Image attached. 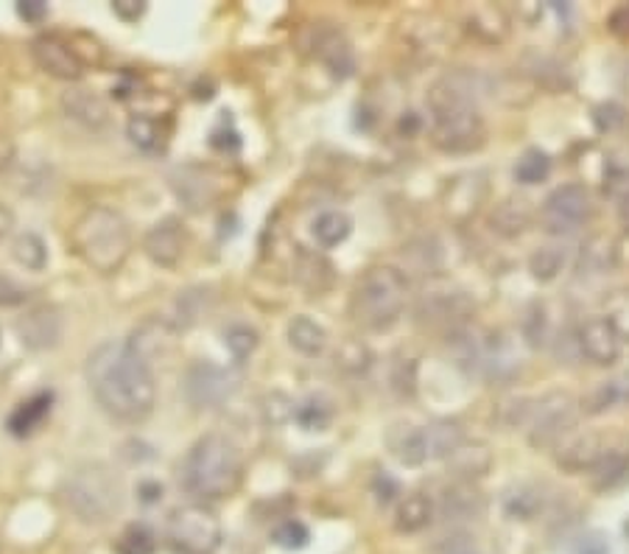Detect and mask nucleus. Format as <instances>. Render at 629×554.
<instances>
[{"label": "nucleus", "instance_id": "nucleus-1", "mask_svg": "<svg viewBox=\"0 0 629 554\" xmlns=\"http://www.w3.org/2000/svg\"><path fill=\"white\" fill-rule=\"evenodd\" d=\"M93 398L118 423H143L158 403V378L132 341H101L85 361Z\"/></svg>", "mask_w": 629, "mask_h": 554}, {"label": "nucleus", "instance_id": "nucleus-2", "mask_svg": "<svg viewBox=\"0 0 629 554\" xmlns=\"http://www.w3.org/2000/svg\"><path fill=\"white\" fill-rule=\"evenodd\" d=\"M431 143L445 154H473L487 143V123L467 74H448L429 90Z\"/></svg>", "mask_w": 629, "mask_h": 554}, {"label": "nucleus", "instance_id": "nucleus-3", "mask_svg": "<svg viewBox=\"0 0 629 554\" xmlns=\"http://www.w3.org/2000/svg\"><path fill=\"white\" fill-rule=\"evenodd\" d=\"M243 479V457L225 434H205L191 445L180 468V485L199 504L230 499Z\"/></svg>", "mask_w": 629, "mask_h": 554}, {"label": "nucleus", "instance_id": "nucleus-4", "mask_svg": "<svg viewBox=\"0 0 629 554\" xmlns=\"http://www.w3.org/2000/svg\"><path fill=\"white\" fill-rule=\"evenodd\" d=\"M71 250L85 267L98 274L121 272L123 263L132 256V230L129 221L118 210L104 205H93L76 216L71 227Z\"/></svg>", "mask_w": 629, "mask_h": 554}, {"label": "nucleus", "instance_id": "nucleus-5", "mask_svg": "<svg viewBox=\"0 0 629 554\" xmlns=\"http://www.w3.org/2000/svg\"><path fill=\"white\" fill-rule=\"evenodd\" d=\"M409 281L394 267H372L358 278L350 297V314L367 330H389L403 317Z\"/></svg>", "mask_w": 629, "mask_h": 554}, {"label": "nucleus", "instance_id": "nucleus-6", "mask_svg": "<svg viewBox=\"0 0 629 554\" xmlns=\"http://www.w3.org/2000/svg\"><path fill=\"white\" fill-rule=\"evenodd\" d=\"M65 504L85 524H107L123 510V485L104 463H87L65 481Z\"/></svg>", "mask_w": 629, "mask_h": 554}, {"label": "nucleus", "instance_id": "nucleus-7", "mask_svg": "<svg viewBox=\"0 0 629 554\" xmlns=\"http://www.w3.org/2000/svg\"><path fill=\"white\" fill-rule=\"evenodd\" d=\"M576 417L579 406L568 392H549L523 409L521 423L527 426V437L534 448H557L576 426Z\"/></svg>", "mask_w": 629, "mask_h": 554}, {"label": "nucleus", "instance_id": "nucleus-8", "mask_svg": "<svg viewBox=\"0 0 629 554\" xmlns=\"http://www.w3.org/2000/svg\"><path fill=\"white\" fill-rule=\"evenodd\" d=\"M169 543L176 554H216L221 546V524L207 504H185L171 512Z\"/></svg>", "mask_w": 629, "mask_h": 554}, {"label": "nucleus", "instance_id": "nucleus-9", "mask_svg": "<svg viewBox=\"0 0 629 554\" xmlns=\"http://www.w3.org/2000/svg\"><path fill=\"white\" fill-rule=\"evenodd\" d=\"M594 216V199L585 185H560L543 202V225L551 236H571Z\"/></svg>", "mask_w": 629, "mask_h": 554}, {"label": "nucleus", "instance_id": "nucleus-10", "mask_svg": "<svg viewBox=\"0 0 629 554\" xmlns=\"http://www.w3.org/2000/svg\"><path fill=\"white\" fill-rule=\"evenodd\" d=\"M238 381L230 370L213 365V361H196L185 372L182 390H185V401L194 409H218L225 406L236 392Z\"/></svg>", "mask_w": 629, "mask_h": 554}, {"label": "nucleus", "instance_id": "nucleus-11", "mask_svg": "<svg viewBox=\"0 0 629 554\" xmlns=\"http://www.w3.org/2000/svg\"><path fill=\"white\" fill-rule=\"evenodd\" d=\"M31 59L45 76L59 82H76L85 74V59L76 45L59 34H40L31 40Z\"/></svg>", "mask_w": 629, "mask_h": 554}, {"label": "nucleus", "instance_id": "nucleus-12", "mask_svg": "<svg viewBox=\"0 0 629 554\" xmlns=\"http://www.w3.org/2000/svg\"><path fill=\"white\" fill-rule=\"evenodd\" d=\"M188 230L176 216H165L158 225H152L143 236V252L154 267L174 269L188 252Z\"/></svg>", "mask_w": 629, "mask_h": 554}, {"label": "nucleus", "instance_id": "nucleus-13", "mask_svg": "<svg viewBox=\"0 0 629 554\" xmlns=\"http://www.w3.org/2000/svg\"><path fill=\"white\" fill-rule=\"evenodd\" d=\"M14 330H18V339L23 348L43 354V350H54L62 341L65 319H62L59 308H54V305H36L25 317L18 319Z\"/></svg>", "mask_w": 629, "mask_h": 554}, {"label": "nucleus", "instance_id": "nucleus-14", "mask_svg": "<svg viewBox=\"0 0 629 554\" xmlns=\"http://www.w3.org/2000/svg\"><path fill=\"white\" fill-rule=\"evenodd\" d=\"M473 311H476V305L462 292H431L425 294L417 305V314L425 325H431V328H445L451 330V334L465 328L467 319L473 317Z\"/></svg>", "mask_w": 629, "mask_h": 554}, {"label": "nucleus", "instance_id": "nucleus-15", "mask_svg": "<svg viewBox=\"0 0 629 554\" xmlns=\"http://www.w3.org/2000/svg\"><path fill=\"white\" fill-rule=\"evenodd\" d=\"M616 448H610V439L605 434H574L557 445V465L568 474H585L596 470Z\"/></svg>", "mask_w": 629, "mask_h": 554}, {"label": "nucleus", "instance_id": "nucleus-16", "mask_svg": "<svg viewBox=\"0 0 629 554\" xmlns=\"http://www.w3.org/2000/svg\"><path fill=\"white\" fill-rule=\"evenodd\" d=\"M621 341L623 339L618 336V330L605 317H590L579 328V350L594 365H616L618 356H621Z\"/></svg>", "mask_w": 629, "mask_h": 554}, {"label": "nucleus", "instance_id": "nucleus-17", "mask_svg": "<svg viewBox=\"0 0 629 554\" xmlns=\"http://www.w3.org/2000/svg\"><path fill=\"white\" fill-rule=\"evenodd\" d=\"M62 110L67 112V118L79 121L87 129H104L109 123L107 101L85 87H71L67 93H62Z\"/></svg>", "mask_w": 629, "mask_h": 554}, {"label": "nucleus", "instance_id": "nucleus-18", "mask_svg": "<svg viewBox=\"0 0 629 554\" xmlns=\"http://www.w3.org/2000/svg\"><path fill=\"white\" fill-rule=\"evenodd\" d=\"M387 445L389 452H392V457L398 459L400 465H405V468H420V465L429 463L423 426H412V423L392 426L387 434Z\"/></svg>", "mask_w": 629, "mask_h": 554}, {"label": "nucleus", "instance_id": "nucleus-19", "mask_svg": "<svg viewBox=\"0 0 629 554\" xmlns=\"http://www.w3.org/2000/svg\"><path fill=\"white\" fill-rule=\"evenodd\" d=\"M423 437H425L429 463H434V459L456 457L459 448H465V428L454 421L429 423V426H423Z\"/></svg>", "mask_w": 629, "mask_h": 554}, {"label": "nucleus", "instance_id": "nucleus-20", "mask_svg": "<svg viewBox=\"0 0 629 554\" xmlns=\"http://www.w3.org/2000/svg\"><path fill=\"white\" fill-rule=\"evenodd\" d=\"M440 512L448 521H470V518H478L485 512V499L473 488V481H456L442 493Z\"/></svg>", "mask_w": 629, "mask_h": 554}, {"label": "nucleus", "instance_id": "nucleus-21", "mask_svg": "<svg viewBox=\"0 0 629 554\" xmlns=\"http://www.w3.org/2000/svg\"><path fill=\"white\" fill-rule=\"evenodd\" d=\"M434 501L425 493H409L394 510V530L400 535H417L434 524Z\"/></svg>", "mask_w": 629, "mask_h": 554}, {"label": "nucleus", "instance_id": "nucleus-22", "mask_svg": "<svg viewBox=\"0 0 629 554\" xmlns=\"http://www.w3.org/2000/svg\"><path fill=\"white\" fill-rule=\"evenodd\" d=\"M316 54H319L322 65L330 70L336 79H347L356 70V54H353L350 43L341 37L339 31H325L319 40H316Z\"/></svg>", "mask_w": 629, "mask_h": 554}, {"label": "nucleus", "instance_id": "nucleus-23", "mask_svg": "<svg viewBox=\"0 0 629 554\" xmlns=\"http://www.w3.org/2000/svg\"><path fill=\"white\" fill-rule=\"evenodd\" d=\"M285 336H289V345L297 354L308 356V359H316V356L325 354L327 348V330L322 328L316 319H311L308 314H297V317L289 319V328H285Z\"/></svg>", "mask_w": 629, "mask_h": 554}, {"label": "nucleus", "instance_id": "nucleus-24", "mask_svg": "<svg viewBox=\"0 0 629 554\" xmlns=\"http://www.w3.org/2000/svg\"><path fill=\"white\" fill-rule=\"evenodd\" d=\"M311 232H314L316 245L325 247V250H333V247L345 245L347 238H350L353 219L345 210H325V214H319L314 219Z\"/></svg>", "mask_w": 629, "mask_h": 554}, {"label": "nucleus", "instance_id": "nucleus-25", "mask_svg": "<svg viewBox=\"0 0 629 554\" xmlns=\"http://www.w3.org/2000/svg\"><path fill=\"white\" fill-rule=\"evenodd\" d=\"M12 258L25 272H43L48 267V245L36 232H20L12 241Z\"/></svg>", "mask_w": 629, "mask_h": 554}, {"label": "nucleus", "instance_id": "nucleus-26", "mask_svg": "<svg viewBox=\"0 0 629 554\" xmlns=\"http://www.w3.org/2000/svg\"><path fill=\"white\" fill-rule=\"evenodd\" d=\"M565 263H568V250L557 245H549L532 252V258H529V272H532V278L538 283H551L557 281Z\"/></svg>", "mask_w": 629, "mask_h": 554}, {"label": "nucleus", "instance_id": "nucleus-27", "mask_svg": "<svg viewBox=\"0 0 629 554\" xmlns=\"http://www.w3.org/2000/svg\"><path fill=\"white\" fill-rule=\"evenodd\" d=\"M529 207L523 202H501V205L492 210V230L501 232V236L512 238V236H521L523 230L529 227Z\"/></svg>", "mask_w": 629, "mask_h": 554}, {"label": "nucleus", "instance_id": "nucleus-28", "mask_svg": "<svg viewBox=\"0 0 629 554\" xmlns=\"http://www.w3.org/2000/svg\"><path fill=\"white\" fill-rule=\"evenodd\" d=\"M470 29L478 37H485L487 43H501L509 34V20L501 9L496 7H478L470 14Z\"/></svg>", "mask_w": 629, "mask_h": 554}, {"label": "nucleus", "instance_id": "nucleus-29", "mask_svg": "<svg viewBox=\"0 0 629 554\" xmlns=\"http://www.w3.org/2000/svg\"><path fill=\"white\" fill-rule=\"evenodd\" d=\"M551 174V157L540 149H529L518 163H514V180L521 185L545 183Z\"/></svg>", "mask_w": 629, "mask_h": 554}, {"label": "nucleus", "instance_id": "nucleus-30", "mask_svg": "<svg viewBox=\"0 0 629 554\" xmlns=\"http://www.w3.org/2000/svg\"><path fill=\"white\" fill-rule=\"evenodd\" d=\"M503 504H507V512L512 518L529 521V518L538 515L540 504H543V493H540L538 488H532V485H518V488L503 499Z\"/></svg>", "mask_w": 629, "mask_h": 554}, {"label": "nucleus", "instance_id": "nucleus-31", "mask_svg": "<svg viewBox=\"0 0 629 554\" xmlns=\"http://www.w3.org/2000/svg\"><path fill=\"white\" fill-rule=\"evenodd\" d=\"M225 345L232 354V359L243 361V359H249L254 350H258V345H261V334H258L252 325H243V323L230 325V328L225 330Z\"/></svg>", "mask_w": 629, "mask_h": 554}, {"label": "nucleus", "instance_id": "nucleus-32", "mask_svg": "<svg viewBox=\"0 0 629 554\" xmlns=\"http://www.w3.org/2000/svg\"><path fill=\"white\" fill-rule=\"evenodd\" d=\"M616 258H618L616 241L599 236V238H594V241H587L585 256H582V267H587L594 274H601V272H607L612 263H616Z\"/></svg>", "mask_w": 629, "mask_h": 554}, {"label": "nucleus", "instance_id": "nucleus-33", "mask_svg": "<svg viewBox=\"0 0 629 554\" xmlns=\"http://www.w3.org/2000/svg\"><path fill=\"white\" fill-rule=\"evenodd\" d=\"M127 134L140 152H158L160 149V123L154 118L132 116L127 123Z\"/></svg>", "mask_w": 629, "mask_h": 554}, {"label": "nucleus", "instance_id": "nucleus-34", "mask_svg": "<svg viewBox=\"0 0 629 554\" xmlns=\"http://www.w3.org/2000/svg\"><path fill=\"white\" fill-rule=\"evenodd\" d=\"M48 409H51V395L31 398L29 403H23V406H20L18 412L12 414V421H9V426H12L14 434H29L31 428H34L40 421H43L45 414H48Z\"/></svg>", "mask_w": 629, "mask_h": 554}, {"label": "nucleus", "instance_id": "nucleus-35", "mask_svg": "<svg viewBox=\"0 0 629 554\" xmlns=\"http://www.w3.org/2000/svg\"><path fill=\"white\" fill-rule=\"evenodd\" d=\"M605 319H610L618 336L629 341V289H618L605 300Z\"/></svg>", "mask_w": 629, "mask_h": 554}, {"label": "nucleus", "instance_id": "nucleus-36", "mask_svg": "<svg viewBox=\"0 0 629 554\" xmlns=\"http://www.w3.org/2000/svg\"><path fill=\"white\" fill-rule=\"evenodd\" d=\"M605 194L610 199L627 205L629 202V165L618 163V160H607L605 165Z\"/></svg>", "mask_w": 629, "mask_h": 554}, {"label": "nucleus", "instance_id": "nucleus-37", "mask_svg": "<svg viewBox=\"0 0 629 554\" xmlns=\"http://www.w3.org/2000/svg\"><path fill=\"white\" fill-rule=\"evenodd\" d=\"M118 554H154V535L145 526H129L116 546Z\"/></svg>", "mask_w": 629, "mask_h": 554}, {"label": "nucleus", "instance_id": "nucleus-38", "mask_svg": "<svg viewBox=\"0 0 629 554\" xmlns=\"http://www.w3.org/2000/svg\"><path fill=\"white\" fill-rule=\"evenodd\" d=\"M618 401H621V387H618V381H610V384L596 387V390L582 401V409H585L587 414H601L616 406Z\"/></svg>", "mask_w": 629, "mask_h": 554}, {"label": "nucleus", "instance_id": "nucleus-39", "mask_svg": "<svg viewBox=\"0 0 629 554\" xmlns=\"http://www.w3.org/2000/svg\"><path fill=\"white\" fill-rule=\"evenodd\" d=\"M594 123H596V129H599V132L610 134L627 123V112H623L621 104H616V101L599 104V107L594 110Z\"/></svg>", "mask_w": 629, "mask_h": 554}, {"label": "nucleus", "instance_id": "nucleus-40", "mask_svg": "<svg viewBox=\"0 0 629 554\" xmlns=\"http://www.w3.org/2000/svg\"><path fill=\"white\" fill-rule=\"evenodd\" d=\"M308 526L300 524V521H283V524L274 530V543L283 548H303L305 543H308Z\"/></svg>", "mask_w": 629, "mask_h": 554}, {"label": "nucleus", "instance_id": "nucleus-41", "mask_svg": "<svg viewBox=\"0 0 629 554\" xmlns=\"http://www.w3.org/2000/svg\"><path fill=\"white\" fill-rule=\"evenodd\" d=\"M297 421L303 423L308 432H325V426L330 423V409L322 401H308L305 406L297 409Z\"/></svg>", "mask_w": 629, "mask_h": 554}, {"label": "nucleus", "instance_id": "nucleus-42", "mask_svg": "<svg viewBox=\"0 0 629 554\" xmlns=\"http://www.w3.org/2000/svg\"><path fill=\"white\" fill-rule=\"evenodd\" d=\"M623 474H627V457H623L621 452H612L610 457H607L605 463L594 470L596 485H599V488H610L612 481L621 479Z\"/></svg>", "mask_w": 629, "mask_h": 554}, {"label": "nucleus", "instance_id": "nucleus-43", "mask_svg": "<svg viewBox=\"0 0 629 554\" xmlns=\"http://www.w3.org/2000/svg\"><path fill=\"white\" fill-rule=\"evenodd\" d=\"M25 303H29V289L20 286L9 274H0V308H18Z\"/></svg>", "mask_w": 629, "mask_h": 554}, {"label": "nucleus", "instance_id": "nucleus-44", "mask_svg": "<svg viewBox=\"0 0 629 554\" xmlns=\"http://www.w3.org/2000/svg\"><path fill=\"white\" fill-rule=\"evenodd\" d=\"M112 12H116V18L123 20V23H138L145 14V3L143 0H116V3H112Z\"/></svg>", "mask_w": 629, "mask_h": 554}, {"label": "nucleus", "instance_id": "nucleus-45", "mask_svg": "<svg viewBox=\"0 0 629 554\" xmlns=\"http://www.w3.org/2000/svg\"><path fill=\"white\" fill-rule=\"evenodd\" d=\"M18 14L20 20H25V23L40 25L45 18H48V7H45L43 0H23V3H18Z\"/></svg>", "mask_w": 629, "mask_h": 554}, {"label": "nucleus", "instance_id": "nucleus-46", "mask_svg": "<svg viewBox=\"0 0 629 554\" xmlns=\"http://www.w3.org/2000/svg\"><path fill=\"white\" fill-rule=\"evenodd\" d=\"M607 25H610V31L616 34L618 40H623V43H629V3H623V7L612 9L610 20H607Z\"/></svg>", "mask_w": 629, "mask_h": 554}, {"label": "nucleus", "instance_id": "nucleus-47", "mask_svg": "<svg viewBox=\"0 0 629 554\" xmlns=\"http://www.w3.org/2000/svg\"><path fill=\"white\" fill-rule=\"evenodd\" d=\"M14 160H18V149H14V141L9 138V134L0 132V174H7V171L14 165Z\"/></svg>", "mask_w": 629, "mask_h": 554}, {"label": "nucleus", "instance_id": "nucleus-48", "mask_svg": "<svg viewBox=\"0 0 629 554\" xmlns=\"http://www.w3.org/2000/svg\"><path fill=\"white\" fill-rule=\"evenodd\" d=\"M12 230H14V214L0 202V241L12 236Z\"/></svg>", "mask_w": 629, "mask_h": 554}, {"label": "nucleus", "instance_id": "nucleus-49", "mask_svg": "<svg viewBox=\"0 0 629 554\" xmlns=\"http://www.w3.org/2000/svg\"><path fill=\"white\" fill-rule=\"evenodd\" d=\"M618 387H621V398H629V376L623 381H618Z\"/></svg>", "mask_w": 629, "mask_h": 554}, {"label": "nucleus", "instance_id": "nucleus-50", "mask_svg": "<svg viewBox=\"0 0 629 554\" xmlns=\"http://www.w3.org/2000/svg\"><path fill=\"white\" fill-rule=\"evenodd\" d=\"M621 82H623V87H627V90H629V65L623 67V76H621Z\"/></svg>", "mask_w": 629, "mask_h": 554}, {"label": "nucleus", "instance_id": "nucleus-51", "mask_svg": "<svg viewBox=\"0 0 629 554\" xmlns=\"http://www.w3.org/2000/svg\"><path fill=\"white\" fill-rule=\"evenodd\" d=\"M456 554H473V552H456Z\"/></svg>", "mask_w": 629, "mask_h": 554}]
</instances>
